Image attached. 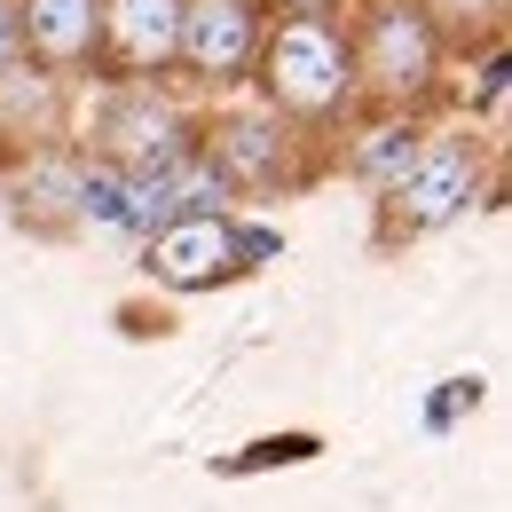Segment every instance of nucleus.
Returning a JSON list of instances; mask_svg holds the SVG:
<instances>
[{
    "label": "nucleus",
    "instance_id": "nucleus-1",
    "mask_svg": "<svg viewBox=\"0 0 512 512\" xmlns=\"http://www.w3.org/2000/svg\"><path fill=\"white\" fill-rule=\"evenodd\" d=\"M253 79L268 87V111L276 119H339L347 95H355V56H347V32L331 16H284L260 32Z\"/></svg>",
    "mask_w": 512,
    "mask_h": 512
},
{
    "label": "nucleus",
    "instance_id": "nucleus-2",
    "mask_svg": "<svg viewBox=\"0 0 512 512\" xmlns=\"http://www.w3.org/2000/svg\"><path fill=\"white\" fill-rule=\"evenodd\" d=\"M355 56V87H371L379 103H426L442 79V40L418 16V0H371L347 32Z\"/></svg>",
    "mask_w": 512,
    "mask_h": 512
},
{
    "label": "nucleus",
    "instance_id": "nucleus-3",
    "mask_svg": "<svg viewBox=\"0 0 512 512\" xmlns=\"http://www.w3.org/2000/svg\"><path fill=\"white\" fill-rule=\"evenodd\" d=\"M473 190H481V150L465 142V134H442V142H418V158L386 182V221L379 237L386 245H402V237H426V229H442V221H457L465 205H473Z\"/></svg>",
    "mask_w": 512,
    "mask_h": 512
},
{
    "label": "nucleus",
    "instance_id": "nucleus-4",
    "mask_svg": "<svg viewBox=\"0 0 512 512\" xmlns=\"http://www.w3.org/2000/svg\"><path fill=\"white\" fill-rule=\"evenodd\" d=\"M182 150H190V127H182V111L166 103L158 79H119L103 95V111H95V158L103 166L134 174V166H166Z\"/></svg>",
    "mask_w": 512,
    "mask_h": 512
},
{
    "label": "nucleus",
    "instance_id": "nucleus-5",
    "mask_svg": "<svg viewBox=\"0 0 512 512\" xmlns=\"http://www.w3.org/2000/svg\"><path fill=\"white\" fill-rule=\"evenodd\" d=\"M260 0H182V40H174V64L205 79V87H237L253 79V56H260Z\"/></svg>",
    "mask_w": 512,
    "mask_h": 512
},
{
    "label": "nucleus",
    "instance_id": "nucleus-6",
    "mask_svg": "<svg viewBox=\"0 0 512 512\" xmlns=\"http://www.w3.org/2000/svg\"><path fill=\"white\" fill-rule=\"evenodd\" d=\"M197 150L221 166L229 190H284V182H292L300 134H292V119H276V111H229V119L205 127Z\"/></svg>",
    "mask_w": 512,
    "mask_h": 512
},
{
    "label": "nucleus",
    "instance_id": "nucleus-7",
    "mask_svg": "<svg viewBox=\"0 0 512 512\" xmlns=\"http://www.w3.org/2000/svg\"><path fill=\"white\" fill-rule=\"evenodd\" d=\"M245 253H268V237H237L221 213H197V221H166L158 237H150V276H166V284H221V276H237Z\"/></svg>",
    "mask_w": 512,
    "mask_h": 512
},
{
    "label": "nucleus",
    "instance_id": "nucleus-8",
    "mask_svg": "<svg viewBox=\"0 0 512 512\" xmlns=\"http://www.w3.org/2000/svg\"><path fill=\"white\" fill-rule=\"evenodd\" d=\"M16 32L40 71L71 79L103 56V0H16Z\"/></svg>",
    "mask_w": 512,
    "mask_h": 512
},
{
    "label": "nucleus",
    "instance_id": "nucleus-9",
    "mask_svg": "<svg viewBox=\"0 0 512 512\" xmlns=\"http://www.w3.org/2000/svg\"><path fill=\"white\" fill-rule=\"evenodd\" d=\"M182 40V0H103V56L111 79H158Z\"/></svg>",
    "mask_w": 512,
    "mask_h": 512
},
{
    "label": "nucleus",
    "instance_id": "nucleus-10",
    "mask_svg": "<svg viewBox=\"0 0 512 512\" xmlns=\"http://www.w3.org/2000/svg\"><path fill=\"white\" fill-rule=\"evenodd\" d=\"M79 190H87V158L64 142H40V158L16 174V213L40 229H64V221H79Z\"/></svg>",
    "mask_w": 512,
    "mask_h": 512
},
{
    "label": "nucleus",
    "instance_id": "nucleus-11",
    "mask_svg": "<svg viewBox=\"0 0 512 512\" xmlns=\"http://www.w3.org/2000/svg\"><path fill=\"white\" fill-rule=\"evenodd\" d=\"M0 134H24V142H56L64 134V79L40 71L32 56L0 71Z\"/></svg>",
    "mask_w": 512,
    "mask_h": 512
},
{
    "label": "nucleus",
    "instance_id": "nucleus-12",
    "mask_svg": "<svg viewBox=\"0 0 512 512\" xmlns=\"http://www.w3.org/2000/svg\"><path fill=\"white\" fill-rule=\"evenodd\" d=\"M418 16L434 24V40H442V48H473V40H497L505 0H418Z\"/></svg>",
    "mask_w": 512,
    "mask_h": 512
},
{
    "label": "nucleus",
    "instance_id": "nucleus-13",
    "mask_svg": "<svg viewBox=\"0 0 512 512\" xmlns=\"http://www.w3.org/2000/svg\"><path fill=\"white\" fill-rule=\"evenodd\" d=\"M410 158H418V127H402V119H379V127L355 142V174H363L371 190H386Z\"/></svg>",
    "mask_w": 512,
    "mask_h": 512
},
{
    "label": "nucleus",
    "instance_id": "nucleus-14",
    "mask_svg": "<svg viewBox=\"0 0 512 512\" xmlns=\"http://www.w3.org/2000/svg\"><path fill=\"white\" fill-rule=\"evenodd\" d=\"M24 56V32H16V0H0V71Z\"/></svg>",
    "mask_w": 512,
    "mask_h": 512
},
{
    "label": "nucleus",
    "instance_id": "nucleus-15",
    "mask_svg": "<svg viewBox=\"0 0 512 512\" xmlns=\"http://www.w3.org/2000/svg\"><path fill=\"white\" fill-rule=\"evenodd\" d=\"M268 8H284V16H323L331 0H268Z\"/></svg>",
    "mask_w": 512,
    "mask_h": 512
}]
</instances>
